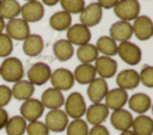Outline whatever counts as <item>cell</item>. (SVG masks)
Here are the masks:
<instances>
[{"label":"cell","mask_w":153,"mask_h":135,"mask_svg":"<svg viewBox=\"0 0 153 135\" xmlns=\"http://www.w3.org/2000/svg\"><path fill=\"white\" fill-rule=\"evenodd\" d=\"M0 76L7 82H17L24 76V66L18 57H6L0 65Z\"/></svg>","instance_id":"1"},{"label":"cell","mask_w":153,"mask_h":135,"mask_svg":"<svg viewBox=\"0 0 153 135\" xmlns=\"http://www.w3.org/2000/svg\"><path fill=\"white\" fill-rule=\"evenodd\" d=\"M141 6L139 0H118L114 6V13L120 20L131 22L140 16Z\"/></svg>","instance_id":"2"},{"label":"cell","mask_w":153,"mask_h":135,"mask_svg":"<svg viewBox=\"0 0 153 135\" xmlns=\"http://www.w3.org/2000/svg\"><path fill=\"white\" fill-rule=\"evenodd\" d=\"M63 106L66 115L73 119L81 118L86 112V103L80 92H72L67 98H65Z\"/></svg>","instance_id":"3"},{"label":"cell","mask_w":153,"mask_h":135,"mask_svg":"<svg viewBox=\"0 0 153 135\" xmlns=\"http://www.w3.org/2000/svg\"><path fill=\"white\" fill-rule=\"evenodd\" d=\"M117 55L129 66H135L141 61L142 53L137 44L133 42H121L117 44Z\"/></svg>","instance_id":"4"},{"label":"cell","mask_w":153,"mask_h":135,"mask_svg":"<svg viewBox=\"0 0 153 135\" xmlns=\"http://www.w3.org/2000/svg\"><path fill=\"white\" fill-rule=\"evenodd\" d=\"M68 123H69V117L61 109L50 110L45 115L44 124L47 125L49 131H54V133L65 131L67 125H68Z\"/></svg>","instance_id":"5"},{"label":"cell","mask_w":153,"mask_h":135,"mask_svg":"<svg viewBox=\"0 0 153 135\" xmlns=\"http://www.w3.org/2000/svg\"><path fill=\"white\" fill-rule=\"evenodd\" d=\"M49 80L51 82V86L61 92L71 90L75 82L73 72H71L67 68H57V69L53 70Z\"/></svg>","instance_id":"6"},{"label":"cell","mask_w":153,"mask_h":135,"mask_svg":"<svg viewBox=\"0 0 153 135\" xmlns=\"http://www.w3.org/2000/svg\"><path fill=\"white\" fill-rule=\"evenodd\" d=\"M5 30L6 35L13 41H24L31 32H30V26L29 23H26L22 18H13L8 20L5 24Z\"/></svg>","instance_id":"7"},{"label":"cell","mask_w":153,"mask_h":135,"mask_svg":"<svg viewBox=\"0 0 153 135\" xmlns=\"http://www.w3.org/2000/svg\"><path fill=\"white\" fill-rule=\"evenodd\" d=\"M51 69L49 65L44 62L33 63L27 70V81H30L33 86H42L50 79Z\"/></svg>","instance_id":"8"},{"label":"cell","mask_w":153,"mask_h":135,"mask_svg":"<svg viewBox=\"0 0 153 135\" xmlns=\"http://www.w3.org/2000/svg\"><path fill=\"white\" fill-rule=\"evenodd\" d=\"M79 14H80V24L90 29L100 23L103 18V8L97 2H91L88 5H85V7Z\"/></svg>","instance_id":"9"},{"label":"cell","mask_w":153,"mask_h":135,"mask_svg":"<svg viewBox=\"0 0 153 135\" xmlns=\"http://www.w3.org/2000/svg\"><path fill=\"white\" fill-rule=\"evenodd\" d=\"M131 24L133 35L140 41H148L153 36V23L148 16H137Z\"/></svg>","instance_id":"10"},{"label":"cell","mask_w":153,"mask_h":135,"mask_svg":"<svg viewBox=\"0 0 153 135\" xmlns=\"http://www.w3.org/2000/svg\"><path fill=\"white\" fill-rule=\"evenodd\" d=\"M44 112V106L42 105L41 100L36 98H30L23 102L20 105V116L26 122L38 121Z\"/></svg>","instance_id":"11"},{"label":"cell","mask_w":153,"mask_h":135,"mask_svg":"<svg viewBox=\"0 0 153 135\" xmlns=\"http://www.w3.org/2000/svg\"><path fill=\"white\" fill-rule=\"evenodd\" d=\"M72 45H82L90 43L91 39V31L87 26L78 23L74 25H71L67 30V38H66Z\"/></svg>","instance_id":"12"},{"label":"cell","mask_w":153,"mask_h":135,"mask_svg":"<svg viewBox=\"0 0 153 135\" xmlns=\"http://www.w3.org/2000/svg\"><path fill=\"white\" fill-rule=\"evenodd\" d=\"M93 66H94L96 73L99 75V78L104 80L115 76L117 72V62L115 61V59L109 56H103V55L98 56Z\"/></svg>","instance_id":"13"},{"label":"cell","mask_w":153,"mask_h":135,"mask_svg":"<svg viewBox=\"0 0 153 135\" xmlns=\"http://www.w3.org/2000/svg\"><path fill=\"white\" fill-rule=\"evenodd\" d=\"M20 14L22 19H24L26 23L39 22L44 16V6L38 0L26 2L23 6H20Z\"/></svg>","instance_id":"14"},{"label":"cell","mask_w":153,"mask_h":135,"mask_svg":"<svg viewBox=\"0 0 153 135\" xmlns=\"http://www.w3.org/2000/svg\"><path fill=\"white\" fill-rule=\"evenodd\" d=\"M84 116H86L87 124H92V125L103 124L109 116V109L104 103L91 104L88 108H86V112Z\"/></svg>","instance_id":"15"},{"label":"cell","mask_w":153,"mask_h":135,"mask_svg":"<svg viewBox=\"0 0 153 135\" xmlns=\"http://www.w3.org/2000/svg\"><path fill=\"white\" fill-rule=\"evenodd\" d=\"M108 91H109V86H108L106 80H104L102 78H96L87 86V97L92 102V104L102 103V100H104Z\"/></svg>","instance_id":"16"},{"label":"cell","mask_w":153,"mask_h":135,"mask_svg":"<svg viewBox=\"0 0 153 135\" xmlns=\"http://www.w3.org/2000/svg\"><path fill=\"white\" fill-rule=\"evenodd\" d=\"M128 93L126 90H122L120 87H116V88H112V90H109L104 100H105V105L109 110H118V109H123L124 105L127 104L128 102Z\"/></svg>","instance_id":"17"},{"label":"cell","mask_w":153,"mask_h":135,"mask_svg":"<svg viewBox=\"0 0 153 135\" xmlns=\"http://www.w3.org/2000/svg\"><path fill=\"white\" fill-rule=\"evenodd\" d=\"M109 32H110V37L115 42H120V43L127 42L133 36L131 23L124 22V20H117L110 26Z\"/></svg>","instance_id":"18"},{"label":"cell","mask_w":153,"mask_h":135,"mask_svg":"<svg viewBox=\"0 0 153 135\" xmlns=\"http://www.w3.org/2000/svg\"><path fill=\"white\" fill-rule=\"evenodd\" d=\"M41 103L44 106V109H50V110H55V109H60L61 106H63L65 103V96L61 91L54 88V87H49L47 88L42 96H41Z\"/></svg>","instance_id":"19"},{"label":"cell","mask_w":153,"mask_h":135,"mask_svg":"<svg viewBox=\"0 0 153 135\" xmlns=\"http://www.w3.org/2000/svg\"><path fill=\"white\" fill-rule=\"evenodd\" d=\"M133 118L134 117L130 111L126 109H118V110L112 111V113L110 115V123L116 130L124 131L131 128Z\"/></svg>","instance_id":"20"},{"label":"cell","mask_w":153,"mask_h":135,"mask_svg":"<svg viewBox=\"0 0 153 135\" xmlns=\"http://www.w3.org/2000/svg\"><path fill=\"white\" fill-rule=\"evenodd\" d=\"M127 103L129 109L139 115H145L151 109V105H152L151 97L143 92L134 93L130 98H128Z\"/></svg>","instance_id":"21"},{"label":"cell","mask_w":153,"mask_h":135,"mask_svg":"<svg viewBox=\"0 0 153 135\" xmlns=\"http://www.w3.org/2000/svg\"><path fill=\"white\" fill-rule=\"evenodd\" d=\"M116 84L122 90H134L139 86V73L134 69H123L116 76Z\"/></svg>","instance_id":"22"},{"label":"cell","mask_w":153,"mask_h":135,"mask_svg":"<svg viewBox=\"0 0 153 135\" xmlns=\"http://www.w3.org/2000/svg\"><path fill=\"white\" fill-rule=\"evenodd\" d=\"M44 48V42L42 36L37 33H30L24 41H23V51L26 56L35 57L38 56Z\"/></svg>","instance_id":"23"},{"label":"cell","mask_w":153,"mask_h":135,"mask_svg":"<svg viewBox=\"0 0 153 135\" xmlns=\"http://www.w3.org/2000/svg\"><path fill=\"white\" fill-rule=\"evenodd\" d=\"M94 66L92 63H80L75 67L73 72L74 81H76L80 85H88L92 80H94L97 76Z\"/></svg>","instance_id":"24"},{"label":"cell","mask_w":153,"mask_h":135,"mask_svg":"<svg viewBox=\"0 0 153 135\" xmlns=\"http://www.w3.org/2000/svg\"><path fill=\"white\" fill-rule=\"evenodd\" d=\"M11 92H12V98L24 102L26 99L32 98V94L35 92V86L30 81L22 79L14 82V85L11 88Z\"/></svg>","instance_id":"25"},{"label":"cell","mask_w":153,"mask_h":135,"mask_svg":"<svg viewBox=\"0 0 153 135\" xmlns=\"http://www.w3.org/2000/svg\"><path fill=\"white\" fill-rule=\"evenodd\" d=\"M131 131L135 135H152L153 119L147 115H137L135 118H133Z\"/></svg>","instance_id":"26"},{"label":"cell","mask_w":153,"mask_h":135,"mask_svg":"<svg viewBox=\"0 0 153 135\" xmlns=\"http://www.w3.org/2000/svg\"><path fill=\"white\" fill-rule=\"evenodd\" d=\"M53 53L59 61H68L74 55V45H72L66 38L59 39L53 45Z\"/></svg>","instance_id":"27"},{"label":"cell","mask_w":153,"mask_h":135,"mask_svg":"<svg viewBox=\"0 0 153 135\" xmlns=\"http://www.w3.org/2000/svg\"><path fill=\"white\" fill-rule=\"evenodd\" d=\"M49 25L55 31H67L72 25V16L65 11H57L49 18Z\"/></svg>","instance_id":"28"},{"label":"cell","mask_w":153,"mask_h":135,"mask_svg":"<svg viewBox=\"0 0 153 135\" xmlns=\"http://www.w3.org/2000/svg\"><path fill=\"white\" fill-rule=\"evenodd\" d=\"M94 45L98 53H102L103 56L112 57L117 55V42H115L110 36H100Z\"/></svg>","instance_id":"29"},{"label":"cell","mask_w":153,"mask_h":135,"mask_svg":"<svg viewBox=\"0 0 153 135\" xmlns=\"http://www.w3.org/2000/svg\"><path fill=\"white\" fill-rule=\"evenodd\" d=\"M20 14V4L17 0H1L0 17L5 20H11Z\"/></svg>","instance_id":"30"},{"label":"cell","mask_w":153,"mask_h":135,"mask_svg":"<svg viewBox=\"0 0 153 135\" xmlns=\"http://www.w3.org/2000/svg\"><path fill=\"white\" fill-rule=\"evenodd\" d=\"M98 50L96 48L94 44L92 43H87V44H82L80 47H78L76 49V57L81 63H92L97 60L98 55Z\"/></svg>","instance_id":"31"},{"label":"cell","mask_w":153,"mask_h":135,"mask_svg":"<svg viewBox=\"0 0 153 135\" xmlns=\"http://www.w3.org/2000/svg\"><path fill=\"white\" fill-rule=\"evenodd\" d=\"M26 121L20 116L16 115L8 118L5 129L7 135H24L26 130Z\"/></svg>","instance_id":"32"},{"label":"cell","mask_w":153,"mask_h":135,"mask_svg":"<svg viewBox=\"0 0 153 135\" xmlns=\"http://www.w3.org/2000/svg\"><path fill=\"white\" fill-rule=\"evenodd\" d=\"M66 130L67 135H88V124L85 119L76 118L68 123Z\"/></svg>","instance_id":"33"},{"label":"cell","mask_w":153,"mask_h":135,"mask_svg":"<svg viewBox=\"0 0 153 135\" xmlns=\"http://www.w3.org/2000/svg\"><path fill=\"white\" fill-rule=\"evenodd\" d=\"M62 11L69 14H76L82 11L85 7V0H60Z\"/></svg>","instance_id":"34"},{"label":"cell","mask_w":153,"mask_h":135,"mask_svg":"<svg viewBox=\"0 0 153 135\" xmlns=\"http://www.w3.org/2000/svg\"><path fill=\"white\" fill-rule=\"evenodd\" d=\"M25 133L27 135H49V130L47 128V125L44 124V122L38 121H33V122H29V124H26V130Z\"/></svg>","instance_id":"35"},{"label":"cell","mask_w":153,"mask_h":135,"mask_svg":"<svg viewBox=\"0 0 153 135\" xmlns=\"http://www.w3.org/2000/svg\"><path fill=\"white\" fill-rule=\"evenodd\" d=\"M13 51V42L6 33H0V57H8Z\"/></svg>","instance_id":"36"},{"label":"cell","mask_w":153,"mask_h":135,"mask_svg":"<svg viewBox=\"0 0 153 135\" xmlns=\"http://www.w3.org/2000/svg\"><path fill=\"white\" fill-rule=\"evenodd\" d=\"M139 79L143 86H146L148 88L153 87V67L149 65L143 66V68L139 73Z\"/></svg>","instance_id":"37"},{"label":"cell","mask_w":153,"mask_h":135,"mask_svg":"<svg viewBox=\"0 0 153 135\" xmlns=\"http://www.w3.org/2000/svg\"><path fill=\"white\" fill-rule=\"evenodd\" d=\"M12 99L11 88L6 85H0V108L6 106Z\"/></svg>","instance_id":"38"},{"label":"cell","mask_w":153,"mask_h":135,"mask_svg":"<svg viewBox=\"0 0 153 135\" xmlns=\"http://www.w3.org/2000/svg\"><path fill=\"white\" fill-rule=\"evenodd\" d=\"M88 135H110V131L105 125L98 124L92 125V128L88 129Z\"/></svg>","instance_id":"39"},{"label":"cell","mask_w":153,"mask_h":135,"mask_svg":"<svg viewBox=\"0 0 153 135\" xmlns=\"http://www.w3.org/2000/svg\"><path fill=\"white\" fill-rule=\"evenodd\" d=\"M118 0H97V4L104 10H110V8H114V6L117 4Z\"/></svg>","instance_id":"40"},{"label":"cell","mask_w":153,"mask_h":135,"mask_svg":"<svg viewBox=\"0 0 153 135\" xmlns=\"http://www.w3.org/2000/svg\"><path fill=\"white\" fill-rule=\"evenodd\" d=\"M10 116H8V112L4 109V108H0V130L5 128L7 121H8Z\"/></svg>","instance_id":"41"},{"label":"cell","mask_w":153,"mask_h":135,"mask_svg":"<svg viewBox=\"0 0 153 135\" xmlns=\"http://www.w3.org/2000/svg\"><path fill=\"white\" fill-rule=\"evenodd\" d=\"M60 0H42V4L47 5V6H54L59 2Z\"/></svg>","instance_id":"42"},{"label":"cell","mask_w":153,"mask_h":135,"mask_svg":"<svg viewBox=\"0 0 153 135\" xmlns=\"http://www.w3.org/2000/svg\"><path fill=\"white\" fill-rule=\"evenodd\" d=\"M5 24H6V23H5V20L0 17V33H2V31L5 30Z\"/></svg>","instance_id":"43"},{"label":"cell","mask_w":153,"mask_h":135,"mask_svg":"<svg viewBox=\"0 0 153 135\" xmlns=\"http://www.w3.org/2000/svg\"><path fill=\"white\" fill-rule=\"evenodd\" d=\"M120 135H135L130 129L129 130H124V131H121V134Z\"/></svg>","instance_id":"44"},{"label":"cell","mask_w":153,"mask_h":135,"mask_svg":"<svg viewBox=\"0 0 153 135\" xmlns=\"http://www.w3.org/2000/svg\"><path fill=\"white\" fill-rule=\"evenodd\" d=\"M26 2H30V1H37V0H25Z\"/></svg>","instance_id":"45"},{"label":"cell","mask_w":153,"mask_h":135,"mask_svg":"<svg viewBox=\"0 0 153 135\" xmlns=\"http://www.w3.org/2000/svg\"><path fill=\"white\" fill-rule=\"evenodd\" d=\"M0 2H1V0H0Z\"/></svg>","instance_id":"46"}]
</instances>
